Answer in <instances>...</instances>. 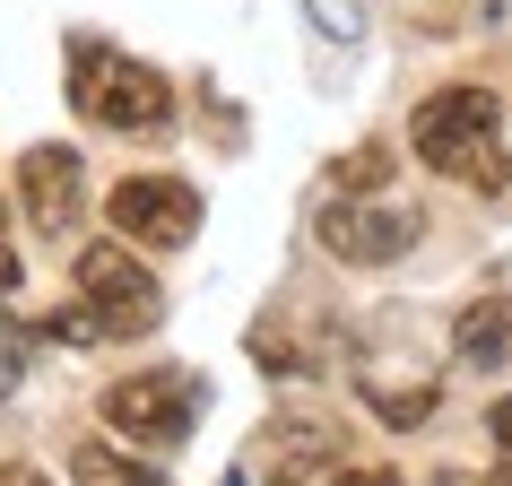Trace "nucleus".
Instances as JSON below:
<instances>
[{"label": "nucleus", "instance_id": "7", "mask_svg": "<svg viewBox=\"0 0 512 486\" xmlns=\"http://www.w3.org/2000/svg\"><path fill=\"white\" fill-rule=\"evenodd\" d=\"M18 200H27V226L44 243H61V235H79V217H87V165H79V148H27L18 157Z\"/></svg>", "mask_w": 512, "mask_h": 486}, {"label": "nucleus", "instance_id": "15", "mask_svg": "<svg viewBox=\"0 0 512 486\" xmlns=\"http://www.w3.org/2000/svg\"><path fill=\"white\" fill-rule=\"evenodd\" d=\"M330 183H339V191H382V183H391V148H382V139L348 148V157L330 165Z\"/></svg>", "mask_w": 512, "mask_h": 486}, {"label": "nucleus", "instance_id": "5", "mask_svg": "<svg viewBox=\"0 0 512 486\" xmlns=\"http://www.w3.org/2000/svg\"><path fill=\"white\" fill-rule=\"evenodd\" d=\"M313 235H322V252L348 261V270H391L408 243H417V209L382 200V191H330L322 217H313Z\"/></svg>", "mask_w": 512, "mask_h": 486}, {"label": "nucleus", "instance_id": "21", "mask_svg": "<svg viewBox=\"0 0 512 486\" xmlns=\"http://www.w3.org/2000/svg\"><path fill=\"white\" fill-rule=\"evenodd\" d=\"M504 9H512V0H486V18H504Z\"/></svg>", "mask_w": 512, "mask_h": 486}, {"label": "nucleus", "instance_id": "1", "mask_svg": "<svg viewBox=\"0 0 512 486\" xmlns=\"http://www.w3.org/2000/svg\"><path fill=\"white\" fill-rule=\"evenodd\" d=\"M408 148L434 165V174H452V183H478V191H512V157H504V105H495V87H434L417 122H408Z\"/></svg>", "mask_w": 512, "mask_h": 486}, {"label": "nucleus", "instance_id": "8", "mask_svg": "<svg viewBox=\"0 0 512 486\" xmlns=\"http://www.w3.org/2000/svg\"><path fill=\"white\" fill-rule=\"evenodd\" d=\"M252 460L270 469V486H330V469L348 460V443H339V426H322V417H278V426H261Z\"/></svg>", "mask_w": 512, "mask_h": 486}, {"label": "nucleus", "instance_id": "4", "mask_svg": "<svg viewBox=\"0 0 512 486\" xmlns=\"http://www.w3.org/2000/svg\"><path fill=\"white\" fill-rule=\"evenodd\" d=\"M79 296L96 304V322H105V339H148V330L165 322V287L157 270L139 261V243H87L79 252Z\"/></svg>", "mask_w": 512, "mask_h": 486}, {"label": "nucleus", "instance_id": "11", "mask_svg": "<svg viewBox=\"0 0 512 486\" xmlns=\"http://www.w3.org/2000/svg\"><path fill=\"white\" fill-rule=\"evenodd\" d=\"M139 443H122V434H96V443H79L70 452V478L79 486H165L157 460H131Z\"/></svg>", "mask_w": 512, "mask_h": 486}, {"label": "nucleus", "instance_id": "17", "mask_svg": "<svg viewBox=\"0 0 512 486\" xmlns=\"http://www.w3.org/2000/svg\"><path fill=\"white\" fill-rule=\"evenodd\" d=\"M0 486H53V478H44L35 460H0Z\"/></svg>", "mask_w": 512, "mask_h": 486}, {"label": "nucleus", "instance_id": "13", "mask_svg": "<svg viewBox=\"0 0 512 486\" xmlns=\"http://www.w3.org/2000/svg\"><path fill=\"white\" fill-rule=\"evenodd\" d=\"M304 18L322 27V44H365V27H374L365 0H304Z\"/></svg>", "mask_w": 512, "mask_h": 486}, {"label": "nucleus", "instance_id": "20", "mask_svg": "<svg viewBox=\"0 0 512 486\" xmlns=\"http://www.w3.org/2000/svg\"><path fill=\"white\" fill-rule=\"evenodd\" d=\"M9 287H18V261H9V252H0V296H9Z\"/></svg>", "mask_w": 512, "mask_h": 486}, {"label": "nucleus", "instance_id": "19", "mask_svg": "<svg viewBox=\"0 0 512 486\" xmlns=\"http://www.w3.org/2000/svg\"><path fill=\"white\" fill-rule=\"evenodd\" d=\"M434 486H504V478H495V469H443Z\"/></svg>", "mask_w": 512, "mask_h": 486}, {"label": "nucleus", "instance_id": "10", "mask_svg": "<svg viewBox=\"0 0 512 486\" xmlns=\"http://www.w3.org/2000/svg\"><path fill=\"white\" fill-rule=\"evenodd\" d=\"M452 356H460V365H478V374L512 365V296H478V304H469V313L452 322Z\"/></svg>", "mask_w": 512, "mask_h": 486}, {"label": "nucleus", "instance_id": "14", "mask_svg": "<svg viewBox=\"0 0 512 486\" xmlns=\"http://www.w3.org/2000/svg\"><path fill=\"white\" fill-rule=\"evenodd\" d=\"M27 374H35V330L0 313V400H18V391H27Z\"/></svg>", "mask_w": 512, "mask_h": 486}, {"label": "nucleus", "instance_id": "18", "mask_svg": "<svg viewBox=\"0 0 512 486\" xmlns=\"http://www.w3.org/2000/svg\"><path fill=\"white\" fill-rule=\"evenodd\" d=\"M486 434H495V443H504V452H512V391H504V400H495V408H486Z\"/></svg>", "mask_w": 512, "mask_h": 486}, {"label": "nucleus", "instance_id": "2", "mask_svg": "<svg viewBox=\"0 0 512 486\" xmlns=\"http://www.w3.org/2000/svg\"><path fill=\"white\" fill-rule=\"evenodd\" d=\"M70 105L122 139H165L174 131V87L165 70L113 53V44H70Z\"/></svg>", "mask_w": 512, "mask_h": 486}, {"label": "nucleus", "instance_id": "16", "mask_svg": "<svg viewBox=\"0 0 512 486\" xmlns=\"http://www.w3.org/2000/svg\"><path fill=\"white\" fill-rule=\"evenodd\" d=\"M330 486H400V478H391V469H356V460H339V469H330Z\"/></svg>", "mask_w": 512, "mask_h": 486}, {"label": "nucleus", "instance_id": "3", "mask_svg": "<svg viewBox=\"0 0 512 486\" xmlns=\"http://www.w3.org/2000/svg\"><path fill=\"white\" fill-rule=\"evenodd\" d=\"M200 400H209V382H200V374L157 365V374L105 382V391H96V417H105V434L139 443V452H174V443L200 426Z\"/></svg>", "mask_w": 512, "mask_h": 486}, {"label": "nucleus", "instance_id": "12", "mask_svg": "<svg viewBox=\"0 0 512 486\" xmlns=\"http://www.w3.org/2000/svg\"><path fill=\"white\" fill-rule=\"evenodd\" d=\"M35 339H53V348H105V322H96V304H87V296H70V304L44 313Z\"/></svg>", "mask_w": 512, "mask_h": 486}, {"label": "nucleus", "instance_id": "9", "mask_svg": "<svg viewBox=\"0 0 512 486\" xmlns=\"http://www.w3.org/2000/svg\"><path fill=\"white\" fill-rule=\"evenodd\" d=\"M356 391H365V408H374L391 434H408V426H426L434 417V365H356Z\"/></svg>", "mask_w": 512, "mask_h": 486}, {"label": "nucleus", "instance_id": "6", "mask_svg": "<svg viewBox=\"0 0 512 486\" xmlns=\"http://www.w3.org/2000/svg\"><path fill=\"white\" fill-rule=\"evenodd\" d=\"M105 217H113V235L139 243V252H183L200 235V183H183V174H131V183L105 191Z\"/></svg>", "mask_w": 512, "mask_h": 486}, {"label": "nucleus", "instance_id": "22", "mask_svg": "<svg viewBox=\"0 0 512 486\" xmlns=\"http://www.w3.org/2000/svg\"><path fill=\"white\" fill-rule=\"evenodd\" d=\"M226 486H243V478H226Z\"/></svg>", "mask_w": 512, "mask_h": 486}]
</instances>
